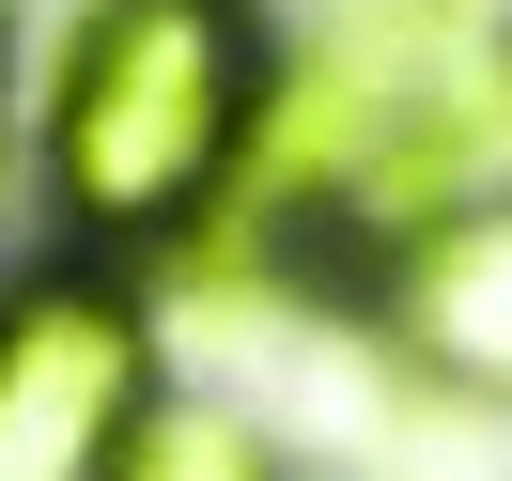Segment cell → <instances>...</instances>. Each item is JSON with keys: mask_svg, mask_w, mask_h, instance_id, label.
I'll use <instances>...</instances> for the list:
<instances>
[{"mask_svg": "<svg viewBox=\"0 0 512 481\" xmlns=\"http://www.w3.org/2000/svg\"><path fill=\"white\" fill-rule=\"evenodd\" d=\"M140 419H156L140 264H16L0 280V481H109Z\"/></svg>", "mask_w": 512, "mask_h": 481, "instance_id": "cell-2", "label": "cell"}, {"mask_svg": "<svg viewBox=\"0 0 512 481\" xmlns=\"http://www.w3.org/2000/svg\"><path fill=\"white\" fill-rule=\"evenodd\" d=\"M109 481H280V466H264V435H249L233 404H156Z\"/></svg>", "mask_w": 512, "mask_h": 481, "instance_id": "cell-4", "label": "cell"}, {"mask_svg": "<svg viewBox=\"0 0 512 481\" xmlns=\"http://www.w3.org/2000/svg\"><path fill=\"white\" fill-rule=\"evenodd\" d=\"M404 326L435 357H466V373L512 388V202H481V218H450L435 249L404 264Z\"/></svg>", "mask_w": 512, "mask_h": 481, "instance_id": "cell-3", "label": "cell"}, {"mask_svg": "<svg viewBox=\"0 0 512 481\" xmlns=\"http://www.w3.org/2000/svg\"><path fill=\"white\" fill-rule=\"evenodd\" d=\"M264 94H280V63H264L249 0H78L47 109H32V171H47V218L78 233V264L187 249L249 187Z\"/></svg>", "mask_w": 512, "mask_h": 481, "instance_id": "cell-1", "label": "cell"}]
</instances>
